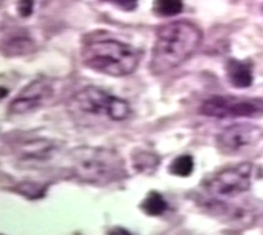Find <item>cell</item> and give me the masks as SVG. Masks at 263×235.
Wrapping results in <instances>:
<instances>
[{"label":"cell","mask_w":263,"mask_h":235,"mask_svg":"<svg viewBox=\"0 0 263 235\" xmlns=\"http://www.w3.org/2000/svg\"><path fill=\"white\" fill-rule=\"evenodd\" d=\"M53 93V87L46 81L33 82L9 104V112L13 114L29 113L45 104Z\"/></svg>","instance_id":"ba28073f"},{"label":"cell","mask_w":263,"mask_h":235,"mask_svg":"<svg viewBox=\"0 0 263 235\" xmlns=\"http://www.w3.org/2000/svg\"><path fill=\"white\" fill-rule=\"evenodd\" d=\"M203 32L189 21H174L157 30L152 53L150 70L154 75H163L179 67L197 50Z\"/></svg>","instance_id":"6da1fadb"},{"label":"cell","mask_w":263,"mask_h":235,"mask_svg":"<svg viewBox=\"0 0 263 235\" xmlns=\"http://www.w3.org/2000/svg\"><path fill=\"white\" fill-rule=\"evenodd\" d=\"M192 171H194V159L190 155L178 156L170 166V172L177 176H182V178L190 176Z\"/></svg>","instance_id":"7c38bea8"},{"label":"cell","mask_w":263,"mask_h":235,"mask_svg":"<svg viewBox=\"0 0 263 235\" xmlns=\"http://www.w3.org/2000/svg\"><path fill=\"white\" fill-rule=\"evenodd\" d=\"M183 11V0H154V12L161 17H171Z\"/></svg>","instance_id":"8fae6325"},{"label":"cell","mask_w":263,"mask_h":235,"mask_svg":"<svg viewBox=\"0 0 263 235\" xmlns=\"http://www.w3.org/2000/svg\"><path fill=\"white\" fill-rule=\"evenodd\" d=\"M263 142V129L253 124H236L217 135V146L222 152L238 155L254 150Z\"/></svg>","instance_id":"52a82bcc"},{"label":"cell","mask_w":263,"mask_h":235,"mask_svg":"<svg viewBox=\"0 0 263 235\" xmlns=\"http://www.w3.org/2000/svg\"><path fill=\"white\" fill-rule=\"evenodd\" d=\"M74 108L91 116H105L112 121H124L130 114V105L98 87H86L71 99Z\"/></svg>","instance_id":"277c9868"},{"label":"cell","mask_w":263,"mask_h":235,"mask_svg":"<svg viewBox=\"0 0 263 235\" xmlns=\"http://www.w3.org/2000/svg\"><path fill=\"white\" fill-rule=\"evenodd\" d=\"M200 113L215 119L255 117L263 113V100L233 96H211L201 104Z\"/></svg>","instance_id":"5b68a950"},{"label":"cell","mask_w":263,"mask_h":235,"mask_svg":"<svg viewBox=\"0 0 263 235\" xmlns=\"http://www.w3.org/2000/svg\"><path fill=\"white\" fill-rule=\"evenodd\" d=\"M7 95V89L3 88V87H0V99L4 97Z\"/></svg>","instance_id":"2e32d148"},{"label":"cell","mask_w":263,"mask_h":235,"mask_svg":"<svg viewBox=\"0 0 263 235\" xmlns=\"http://www.w3.org/2000/svg\"><path fill=\"white\" fill-rule=\"evenodd\" d=\"M84 66L109 76H126L136 71L141 54L130 45L112 38L88 42L82 50Z\"/></svg>","instance_id":"7a4b0ae2"},{"label":"cell","mask_w":263,"mask_h":235,"mask_svg":"<svg viewBox=\"0 0 263 235\" xmlns=\"http://www.w3.org/2000/svg\"><path fill=\"white\" fill-rule=\"evenodd\" d=\"M108 235H130V232L128 230L123 229V227H115V229L108 232Z\"/></svg>","instance_id":"9a60e30c"},{"label":"cell","mask_w":263,"mask_h":235,"mask_svg":"<svg viewBox=\"0 0 263 235\" xmlns=\"http://www.w3.org/2000/svg\"><path fill=\"white\" fill-rule=\"evenodd\" d=\"M253 164L239 163L220 171L211 179L206 188L215 196L234 197L248 192L251 187Z\"/></svg>","instance_id":"8992f818"},{"label":"cell","mask_w":263,"mask_h":235,"mask_svg":"<svg viewBox=\"0 0 263 235\" xmlns=\"http://www.w3.org/2000/svg\"><path fill=\"white\" fill-rule=\"evenodd\" d=\"M227 75L230 84L236 88H248L253 83V70L249 63L230 60L227 65Z\"/></svg>","instance_id":"9c48e42d"},{"label":"cell","mask_w":263,"mask_h":235,"mask_svg":"<svg viewBox=\"0 0 263 235\" xmlns=\"http://www.w3.org/2000/svg\"><path fill=\"white\" fill-rule=\"evenodd\" d=\"M33 0H18L17 12L21 17H28L33 12Z\"/></svg>","instance_id":"4fadbf2b"},{"label":"cell","mask_w":263,"mask_h":235,"mask_svg":"<svg viewBox=\"0 0 263 235\" xmlns=\"http://www.w3.org/2000/svg\"><path fill=\"white\" fill-rule=\"evenodd\" d=\"M74 172L83 182L107 184L120 178L124 172V163L114 150L83 147L75 151Z\"/></svg>","instance_id":"3957f363"},{"label":"cell","mask_w":263,"mask_h":235,"mask_svg":"<svg viewBox=\"0 0 263 235\" xmlns=\"http://www.w3.org/2000/svg\"><path fill=\"white\" fill-rule=\"evenodd\" d=\"M142 210L149 216H159L167 209V203L158 192H150L142 203Z\"/></svg>","instance_id":"30bf717a"},{"label":"cell","mask_w":263,"mask_h":235,"mask_svg":"<svg viewBox=\"0 0 263 235\" xmlns=\"http://www.w3.org/2000/svg\"><path fill=\"white\" fill-rule=\"evenodd\" d=\"M104 2L112 3L114 6L119 7L124 11H133V9H136L138 3V0H104Z\"/></svg>","instance_id":"5bb4252c"}]
</instances>
